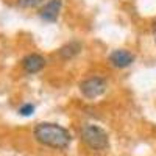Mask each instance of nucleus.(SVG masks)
<instances>
[{"label":"nucleus","instance_id":"nucleus-1","mask_svg":"<svg viewBox=\"0 0 156 156\" xmlns=\"http://www.w3.org/2000/svg\"><path fill=\"white\" fill-rule=\"evenodd\" d=\"M33 134L39 144L51 147V148H58V150L67 148L72 140V136L66 128H62L61 125H56V123H48V122L36 125Z\"/></svg>","mask_w":156,"mask_h":156},{"label":"nucleus","instance_id":"nucleus-2","mask_svg":"<svg viewBox=\"0 0 156 156\" xmlns=\"http://www.w3.org/2000/svg\"><path fill=\"white\" fill-rule=\"evenodd\" d=\"M80 134H81V140L92 150L103 151L109 147V139L106 131L97 125H84Z\"/></svg>","mask_w":156,"mask_h":156},{"label":"nucleus","instance_id":"nucleus-3","mask_svg":"<svg viewBox=\"0 0 156 156\" xmlns=\"http://www.w3.org/2000/svg\"><path fill=\"white\" fill-rule=\"evenodd\" d=\"M80 90L86 98H97L106 90V81L100 76H90L80 83Z\"/></svg>","mask_w":156,"mask_h":156},{"label":"nucleus","instance_id":"nucleus-4","mask_svg":"<svg viewBox=\"0 0 156 156\" xmlns=\"http://www.w3.org/2000/svg\"><path fill=\"white\" fill-rule=\"evenodd\" d=\"M134 61V55L131 53V51L128 50H114L112 53L109 55V62L112 64L114 67H119V69H123V67H128L131 66Z\"/></svg>","mask_w":156,"mask_h":156},{"label":"nucleus","instance_id":"nucleus-5","mask_svg":"<svg viewBox=\"0 0 156 156\" xmlns=\"http://www.w3.org/2000/svg\"><path fill=\"white\" fill-rule=\"evenodd\" d=\"M61 6H62V0H48V2L42 6L39 16H41V19H44L47 22H55L59 16Z\"/></svg>","mask_w":156,"mask_h":156},{"label":"nucleus","instance_id":"nucleus-6","mask_svg":"<svg viewBox=\"0 0 156 156\" xmlns=\"http://www.w3.org/2000/svg\"><path fill=\"white\" fill-rule=\"evenodd\" d=\"M45 66V59L37 55V53H31V55H27L23 59H22V67L27 73H36L39 72L42 67Z\"/></svg>","mask_w":156,"mask_h":156},{"label":"nucleus","instance_id":"nucleus-7","mask_svg":"<svg viewBox=\"0 0 156 156\" xmlns=\"http://www.w3.org/2000/svg\"><path fill=\"white\" fill-rule=\"evenodd\" d=\"M80 50H81V45L78 42H70V44H66L59 48V55L62 59H69V58L75 56Z\"/></svg>","mask_w":156,"mask_h":156},{"label":"nucleus","instance_id":"nucleus-8","mask_svg":"<svg viewBox=\"0 0 156 156\" xmlns=\"http://www.w3.org/2000/svg\"><path fill=\"white\" fill-rule=\"evenodd\" d=\"M44 2V0H17V5L20 8H36Z\"/></svg>","mask_w":156,"mask_h":156},{"label":"nucleus","instance_id":"nucleus-9","mask_svg":"<svg viewBox=\"0 0 156 156\" xmlns=\"http://www.w3.org/2000/svg\"><path fill=\"white\" fill-rule=\"evenodd\" d=\"M33 111H34V106L28 103V105H23V106L19 109V114L27 117V115H31V114H33Z\"/></svg>","mask_w":156,"mask_h":156},{"label":"nucleus","instance_id":"nucleus-10","mask_svg":"<svg viewBox=\"0 0 156 156\" xmlns=\"http://www.w3.org/2000/svg\"><path fill=\"white\" fill-rule=\"evenodd\" d=\"M154 31H156V22H154Z\"/></svg>","mask_w":156,"mask_h":156}]
</instances>
